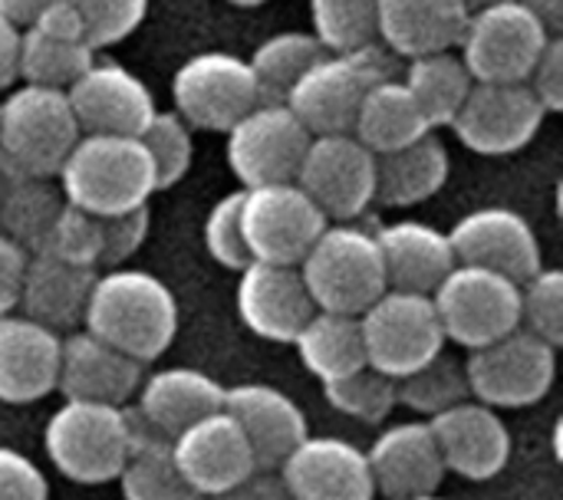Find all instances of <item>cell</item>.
<instances>
[{"instance_id":"6da1fadb","label":"cell","mask_w":563,"mask_h":500,"mask_svg":"<svg viewBox=\"0 0 563 500\" xmlns=\"http://www.w3.org/2000/svg\"><path fill=\"white\" fill-rule=\"evenodd\" d=\"M82 330L135 363H155L178 333V300L165 280L139 267L96 274Z\"/></svg>"},{"instance_id":"7a4b0ae2","label":"cell","mask_w":563,"mask_h":500,"mask_svg":"<svg viewBox=\"0 0 563 500\" xmlns=\"http://www.w3.org/2000/svg\"><path fill=\"white\" fill-rule=\"evenodd\" d=\"M56 185L66 204L109 218L148 204L155 195V171L139 138L79 135L56 171Z\"/></svg>"},{"instance_id":"3957f363","label":"cell","mask_w":563,"mask_h":500,"mask_svg":"<svg viewBox=\"0 0 563 500\" xmlns=\"http://www.w3.org/2000/svg\"><path fill=\"white\" fill-rule=\"evenodd\" d=\"M297 270L313 307L323 313L360 316L389 290L376 234L356 227L353 221L327 224Z\"/></svg>"},{"instance_id":"277c9868","label":"cell","mask_w":563,"mask_h":500,"mask_svg":"<svg viewBox=\"0 0 563 500\" xmlns=\"http://www.w3.org/2000/svg\"><path fill=\"white\" fill-rule=\"evenodd\" d=\"M135 445V422L125 405L73 402L49 415L43 448L53 468L73 485H109Z\"/></svg>"},{"instance_id":"5b68a950","label":"cell","mask_w":563,"mask_h":500,"mask_svg":"<svg viewBox=\"0 0 563 500\" xmlns=\"http://www.w3.org/2000/svg\"><path fill=\"white\" fill-rule=\"evenodd\" d=\"M393 53L379 43L353 53H323L284 96V105L297 122L317 135H350L363 96L379 82L396 76Z\"/></svg>"},{"instance_id":"8992f818","label":"cell","mask_w":563,"mask_h":500,"mask_svg":"<svg viewBox=\"0 0 563 500\" xmlns=\"http://www.w3.org/2000/svg\"><path fill=\"white\" fill-rule=\"evenodd\" d=\"M76 138L79 125L66 92L20 82L0 99V165L36 178H56Z\"/></svg>"},{"instance_id":"52a82bcc","label":"cell","mask_w":563,"mask_h":500,"mask_svg":"<svg viewBox=\"0 0 563 500\" xmlns=\"http://www.w3.org/2000/svg\"><path fill=\"white\" fill-rule=\"evenodd\" d=\"M360 333L366 366L389 379H402L445 353V333L432 297L386 290L373 307L360 313Z\"/></svg>"},{"instance_id":"ba28073f","label":"cell","mask_w":563,"mask_h":500,"mask_svg":"<svg viewBox=\"0 0 563 500\" xmlns=\"http://www.w3.org/2000/svg\"><path fill=\"white\" fill-rule=\"evenodd\" d=\"M551 33L518 0H501L468 13L459 56L475 82H525Z\"/></svg>"},{"instance_id":"9c48e42d","label":"cell","mask_w":563,"mask_h":500,"mask_svg":"<svg viewBox=\"0 0 563 500\" xmlns=\"http://www.w3.org/2000/svg\"><path fill=\"white\" fill-rule=\"evenodd\" d=\"M172 112L188 129L228 132L261 102V89L244 56L205 49L178 66L172 79Z\"/></svg>"},{"instance_id":"30bf717a","label":"cell","mask_w":563,"mask_h":500,"mask_svg":"<svg viewBox=\"0 0 563 500\" xmlns=\"http://www.w3.org/2000/svg\"><path fill=\"white\" fill-rule=\"evenodd\" d=\"M465 379L472 399L488 409H528L551 392L558 379V349L518 326L508 336L472 349Z\"/></svg>"},{"instance_id":"8fae6325","label":"cell","mask_w":563,"mask_h":500,"mask_svg":"<svg viewBox=\"0 0 563 500\" xmlns=\"http://www.w3.org/2000/svg\"><path fill=\"white\" fill-rule=\"evenodd\" d=\"M432 307L445 343H459L468 353L518 330V284L485 267L455 264L435 287Z\"/></svg>"},{"instance_id":"7c38bea8","label":"cell","mask_w":563,"mask_h":500,"mask_svg":"<svg viewBox=\"0 0 563 500\" xmlns=\"http://www.w3.org/2000/svg\"><path fill=\"white\" fill-rule=\"evenodd\" d=\"M327 224L297 181L241 188V237L251 260L297 267Z\"/></svg>"},{"instance_id":"4fadbf2b","label":"cell","mask_w":563,"mask_h":500,"mask_svg":"<svg viewBox=\"0 0 563 500\" xmlns=\"http://www.w3.org/2000/svg\"><path fill=\"white\" fill-rule=\"evenodd\" d=\"M297 185L327 221H356L376 201V155L353 135H317L303 152Z\"/></svg>"},{"instance_id":"5bb4252c","label":"cell","mask_w":563,"mask_h":500,"mask_svg":"<svg viewBox=\"0 0 563 500\" xmlns=\"http://www.w3.org/2000/svg\"><path fill=\"white\" fill-rule=\"evenodd\" d=\"M228 165L244 188L297 181L310 132L284 102H257L228 132Z\"/></svg>"},{"instance_id":"9a60e30c","label":"cell","mask_w":563,"mask_h":500,"mask_svg":"<svg viewBox=\"0 0 563 500\" xmlns=\"http://www.w3.org/2000/svg\"><path fill=\"white\" fill-rule=\"evenodd\" d=\"M544 119L548 112L525 82H475L449 129L465 148L501 158L531 145Z\"/></svg>"},{"instance_id":"2e32d148","label":"cell","mask_w":563,"mask_h":500,"mask_svg":"<svg viewBox=\"0 0 563 500\" xmlns=\"http://www.w3.org/2000/svg\"><path fill=\"white\" fill-rule=\"evenodd\" d=\"M445 234H449L455 264L485 267L515 284H525L544 267V254H541V241L534 227L528 224L525 214L511 208H501V204L475 208L465 218H459L452 231Z\"/></svg>"},{"instance_id":"e0dca14e","label":"cell","mask_w":563,"mask_h":500,"mask_svg":"<svg viewBox=\"0 0 563 500\" xmlns=\"http://www.w3.org/2000/svg\"><path fill=\"white\" fill-rule=\"evenodd\" d=\"M66 102L73 109L79 135L139 138L158 112L152 89L132 69L99 59L66 89Z\"/></svg>"},{"instance_id":"ac0fdd59","label":"cell","mask_w":563,"mask_h":500,"mask_svg":"<svg viewBox=\"0 0 563 500\" xmlns=\"http://www.w3.org/2000/svg\"><path fill=\"white\" fill-rule=\"evenodd\" d=\"M172 458L201 500L218 498L257 475L254 452L224 409L172 438Z\"/></svg>"},{"instance_id":"d6986e66","label":"cell","mask_w":563,"mask_h":500,"mask_svg":"<svg viewBox=\"0 0 563 500\" xmlns=\"http://www.w3.org/2000/svg\"><path fill=\"white\" fill-rule=\"evenodd\" d=\"M274 475L290 500H376L366 452L330 435H307Z\"/></svg>"},{"instance_id":"ffe728a7","label":"cell","mask_w":563,"mask_h":500,"mask_svg":"<svg viewBox=\"0 0 563 500\" xmlns=\"http://www.w3.org/2000/svg\"><path fill=\"white\" fill-rule=\"evenodd\" d=\"M429 429L445 471L465 481H492L511 462V429L498 409H488L475 399L432 415Z\"/></svg>"},{"instance_id":"44dd1931","label":"cell","mask_w":563,"mask_h":500,"mask_svg":"<svg viewBox=\"0 0 563 500\" xmlns=\"http://www.w3.org/2000/svg\"><path fill=\"white\" fill-rule=\"evenodd\" d=\"M234 300L241 323L267 343H294L317 313L300 270L287 264L251 260L244 270H238Z\"/></svg>"},{"instance_id":"7402d4cb","label":"cell","mask_w":563,"mask_h":500,"mask_svg":"<svg viewBox=\"0 0 563 500\" xmlns=\"http://www.w3.org/2000/svg\"><path fill=\"white\" fill-rule=\"evenodd\" d=\"M366 465L376 495L386 500L435 495L449 475L429 422H399L383 429L379 438L366 448Z\"/></svg>"},{"instance_id":"603a6c76","label":"cell","mask_w":563,"mask_h":500,"mask_svg":"<svg viewBox=\"0 0 563 500\" xmlns=\"http://www.w3.org/2000/svg\"><path fill=\"white\" fill-rule=\"evenodd\" d=\"M224 412L244 432L257 471H277L280 462L310 435L303 409L267 382H244L224 389Z\"/></svg>"},{"instance_id":"cb8c5ba5","label":"cell","mask_w":563,"mask_h":500,"mask_svg":"<svg viewBox=\"0 0 563 500\" xmlns=\"http://www.w3.org/2000/svg\"><path fill=\"white\" fill-rule=\"evenodd\" d=\"M142 363L112 349L86 330L69 333L59 343V376L56 392L73 402L129 405L142 386Z\"/></svg>"},{"instance_id":"d4e9b609","label":"cell","mask_w":563,"mask_h":500,"mask_svg":"<svg viewBox=\"0 0 563 500\" xmlns=\"http://www.w3.org/2000/svg\"><path fill=\"white\" fill-rule=\"evenodd\" d=\"M224 409V386L201 369L168 366L142 376L135 392V419L158 438L172 442L195 422Z\"/></svg>"},{"instance_id":"484cf974","label":"cell","mask_w":563,"mask_h":500,"mask_svg":"<svg viewBox=\"0 0 563 500\" xmlns=\"http://www.w3.org/2000/svg\"><path fill=\"white\" fill-rule=\"evenodd\" d=\"M63 336L23 313L0 316V402L30 405L56 392Z\"/></svg>"},{"instance_id":"4316f807","label":"cell","mask_w":563,"mask_h":500,"mask_svg":"<svg viewBox=\"0 0 563 500\" xmlns=\"http://www.w3.org/2000/svg\"><path fill=\"white\" fill-rule=\"evenodd\" d=\"M465 20L459 0H376V40L399 59L455 49Z\"/></svg>"},{"instance_id":"83f0119b","label":"cell","mask_w":563,"mask_h":500,"mask_svg":"<svg viewBox=\"0 0 563 500\" xmlns=\"http://www.w3.org/2000/svg\"><path fill=\"white\" fill-rule=\"evenodd\" d=\"M373 234H376V247L383 257L389 290L432 297L435 287L455 267L449 234L426 221H393Z\"/></svg>"},{"instance_id":"f1b7e54d","label":"cell","mask_w":563,"mask_h":500,"mask_svg":"<svg viewBox=\"0 0 563 500\" xmlns=\"http://www.w3.org/2000/svg\"><path fill=\"white\" fill-rule=\"evenodd\" d=\"M96 284V270L73 267L53 254H26L23 277H20V297L16 307L33 323L63 333L82 326V313L89 303V290Z\"/></svg>"},{"instance_id":"f546056e","label":"cell","mask_w":563,"mask_h":500,"mask_svg":"<svg viewBox=\"0 0 563 500\" xmlns=\"http://www.w3.org/2000/svg\"><path fill=\"white\" fill-rule=\"evenodd\" d=\"M449 181V152L435 132L376 155V201L386 208H412L429 201Z\"/></svg>"},{"instance_id":"4dcf8cb0","label":"cell","mask_w":563,"mask_h":500,"mask_svg":"<svg viewBox=\"0 0 563 500\" xmlns=\"http://www.w3.org/2000/svg\"><path fill=\"white\" fill-rule=\"evenodd\" d=\"M63 204L56 178H36L0 165V234L23 254H36L46 244Z\"/></svg>"},{"instance_id":"1f68e13d","label":"cell","mask_w":563,"mask_h":500,"mask_svg":"<svg viewBox=\"0 0 563 500\" xmlns=\"http://www.w3.org/2000/svg\"><path fill=\"white\" fill-rule=\"evenodd\" d=\"M429 122L419 112L416 99L409 96L406 82L399 76L379 79L360 102L356 122H353V138L366 145L373 155L396 152L422 135H429Z\"/></svg>"},{"instance_id":"d6a6232c","label":"cell","mask_w":563,"mask_h":500,"mask_svg":"<svg viewBox=\"0 0 563 500\" xmlns=\"http://www.w3.org/2000/svg\"><path fill=\"white\" fill-rule=\"evenodd\" d=\"M399 79L406 82L409 96L416 99V105L426 115L432 132L452 125V119L459 115L465 96L475 86V79H472L468 66L462 63L459 49L406 59V73Z\"/></svg>"},{"instance_id":"836d02e7","label":"cell","mask_w":563,"mask_h":500,"mask_svg":"<svg viewBox=\"0 0 563 500\" xmlns=\"http://www.w3.org/2000/svg\"><path fill=\"white\" fill-rule=\"evenodd\" d=\"M300 363L307 366L310 376L323 382H333L340 376H350L366 366V349H363V333H360V316H343V313H323L317 310L307 326L294 340Z\"/></svg>"},{"instance_id":"e575fe53","label":"cell","mask_w":563,"mask_h":500,"mask_svg":"<svg viewBox=\"0 0 563 500\" xmlns=\"http://www.w3.org/2000/svg\"><path fill=\"white\" fill-rule=\"evenodd\" d=\"M132 422H135V445L115 478L122 500H201L181 478L172 458V442L152 435L135 419V412Z\"/></svg>"},{"instance_id":"d590c367","label":"cell","mask_w":563,"mask_h":500,"mask_svg":"<svg viewBox=\"0 0 563 500\" xmlns=\"http://www.w3.org/2000/svg\"><path fill=\"white\" fill-rule=\"evenodd\" d=\"M92 63H96V49L82 40H49L30 26L20 30L16 79L26 86L66 92Z\"/></svg>"},{"instance_id":"8d00e7d4","label":"cell","mask_w":563,"mask_h":500,"mask_svg":"<svg viewBox=\"0 0 563 500\" xmlns=\"http://www.w3.org/2000/svg\"><path fill=\"white\" fill-rule=\"evenodd\" d=\"M327 49L317 43L313 33L307 30H284L267 36L247 59L257 89H261V102H284V96L290 92V86L323 56Z\"/></svg>"},{"instance_id":"74e56055","label":"cell","mask_w":563,"mask_h":500,"mask_svg":"<svg viewBox=\"0 0 563 500\" xmlns=\"http://www.w3.org/2000/svg\"><path fill=\"white\" fill-rule=\"evenodd\" d=\"M465 399H472L468 379H465V363H455L445 353H439L416 373L396 379V405H406L426 419H432Z\"/></svg>"},{"instance_id":"f35d334b","label":"cell","mask_w":563,"mask_h":500,"mask_svg":"<svg viewBox=\"0 0 563 500\" xmlns=\"http://www.w3.org/2000/svg\"><path fill=\"white\" fill-rule=\"evenodd\" d=\"M313 36L327 53H353L376 43V0H310Z\"/></svg>"},{"instance_id":"ab89813d","label":"cell","mask_w":563,"mask_h":500,"mask_svg":"<svg viewBox=\"0 0 563 500\" xmlns=\"http://www.w3.org/2000/svg\"><path fill=\"white\" fill-rule=\"evenodd\" d=\"M323 396L340 415H350L363 425H379L396 409V379L363 366L350 376L323 382Z\"/></svg>"},{"instance_id":"60d3db41","label":"cell","mask_w":563,"mask_h":500,"mask_svg":"<svg viewBox=\"0 0 563 500\" xmlns=\"http://www.w3.org/2000/svg\"><path fill=\"white\" fill-rule=\"evenodd\" d=\"M139 142L148 152V162L155 171V191H165L188 175L191 158H195V138H191V129L175 112L158 109L152 122L142 129Z\"/></svg>"},{"instance_id":"b9f144b4","label":"cell","mask_w":563,"mask_h":500,"mask_svg":"<svg viewBox=\"0 0 563 500\" xmlns=\"http://www.w3.org/2000/svg\"><path fill=\"white\" fill-rule=\"evenodd\" d=\"M518 326L548 346L563 343V274L558 267H541L534 277L518 284Z\"/></svg>"},{"instance_id":"7bdbcfd3","label":"cell","mask_w":563,"mask_h":500,"mask_svg":"<svg viewBox=\"0 0 563 500\" xmlns=\"http://www.w3.org/2000/svg\"><path fill=\"white\" fill-rule=\"evenodd\" d=\"M43 254H53L73 267L99 270V254H102V234H99V218L86 214L73 204H63L46 244L40 247Z\"/></svg>"},{"instance_id":"ee69618b","label":"cell","mask_w":563,"mask_h":500,"mask_svg":"<svg viewBox=\"0 0 563 500\" xmlns=\"http://www.w3.org/2000/svg\"><path fill=\"white\" fill-rule=\"evenodd\" d=\"M82 20L86 43L106 49L135 33L148 13V0H69Z\"/></svg>"},{"instance_id":"f6af8a7d","label":"cell","mask_w":563,"mask_h":500,"mask_svg":"<svg viewBox=\"0 0 563 500\" xmlns=\"http://www.w3.org/2000/svg\"><path fill=\"white\" fill-rule=\"evenodd\" d=\"M205 247L211 260L221 264L224 270L238 274L251 264V254L241 237V191H231L211 204L205 218Z\"/></svg>"},{"instance_id":"bcb514c9","label":"cell","mask_w":563,"mask_h":500,"mask_svg":"<svg viewBox=\"0 0 563 500\" xmlns=\"http://www.w3.org/2000/svg\"><path fill=\"white\" fill-rule=\"evenodd\" d=\"M148 204L99 218V234H102V254H99V270H115L125 267L145 244L148 237Z\"/></svg>"},{"instance_id":"7dc6e473","label":"cell","mask_w":563,"mask_h":500,"mask_svg":"<svg viewBox=\"0 0 563 500\" xmlns=\"http://www.w3.org/2000/svg\"><path fill=\"white\" fill-rule=\"evenodd\" d=\"M0 500H49L43 471L16 448L0 445Z\"/></svg>"},{"instance_id":"c3c4849f","label":"cell","mask_w":563,"mask_h":500,"mask_svg":"<svg viewBox=\"0 0 563 500\" xmlns=\"http://www.w3.org/2000/svg\"><path fill=\"white\" fill-rule=\"evenodd\" d=\"M525 86L531 89V96L541 102V109L551 115V112H561L563 109V40L561 36H551L544 53L538 56L534 69L528 73Z\"/></svg>"},{"instance_id":"681fc988","label":"cell","mask_w":563,"mask_h":500,"mask_svg":"<svg viewBox=\"0 0 563 500\" xmlns=\"http://www.w3.org/2000/svg\"><path fill=\"white\" fill-rule=\"evenodd\" d=\"M26 26L36 30V33H43V36H49V40H82V43H86L82 20H79L76 7H73L69 0H53V3H46V7L33 16V23H26Z\"/></svg>"},{"instance_id":"f907efd6","label":"cell","mask_w":563,"mask_h":500,"mask_svg":"<svg viewBox=\"0 0 563 500\" xmlns=\"http://www.w3.org/2000/svg\"><path fill=\"white\" fill-rule=\"evenodd\" d=\"M23 264H26V254L0 234V316L16 310Z\"/></svg>"},{"instance_id":"816d5d0a","label":"cell","mask_w":563,"mask_h":500,"mask_svg":"<svg viewBox=\"0 0 563 500\" xmlns=\"http://www.w3.org/2000/svg\"><path fill=\"white\" fill-rule=\"evenodd\" d=\"M208 500H290V495L284 491V485H280V478L274 471H257L244 485Z\"/></svg>"},{"instance_id":"f5cc1de1","label":"cell","mask_w":563,"mask_h":500,"mask_svg":"<svg viewBox=\"0 0 563 500\" xmlns=\"http://www.w3.org/2000/svg\"><path fill=\"white\" fill-rule=\"evenodd\" d=\"M16 56H20V26L0 16V89L16 82Z\"/></svg>"},{"instance_id":"db71d44e","label":"cell","mask_w":563,"mask_h":500,"mask_svg":"<svg viewBox=\"0 0 563 500\" xmlns=\"http://www.w3.org/2000/svg\"><path fill=\"white\" fill-rule=\"evenodd\" d=\"M525 10H531L551 36H561L563 26V0H518Z\"/></svg>"},{"instance_id":"11a10c76","label":"cell","mask_w":563,"mask_h":500,"mask_svg":"<svg viewBox=\"0 0 563 500\" xmlns=\"http://www.w3.org/2000/svg\"><path fill=\"white\" fill-rule=\"evenodd\" d=\"M46 3H53V0H0V16L23 30L26 23H33V16H36Z\"/></svg>"},{"instance_id":"9f6ffc18","label":"cell","mask_w":563,"mask_h":500,"mask_svg":"<svg viewBox=\"0 0 563 500\" xmlns=\"http://www.w3.org/2000/svg\"><path fill=\"white\" fill-rule=\"evenodd\" d=\"M468 13H475V10H482V7H492V3H501V0H459Z\"/></svg>"},{"instance_id":"6f0895ef","label":"cell","mask_w":563,"mask_h":500,"mask_svg":"<svg viewBox=\"0 0 563 500\" xmlns=\"http://www.w3.org/2000/svg\"><path fill=\"white\" fill-rule=\"evenodd\" d=\"M228 3H234V7H261L267 0H228Z\"/></svg>"},{"instance_id":"680465c9","label":"cell","mask_w":563,"mask_h":500,"mask_svg":"<svg viewBox=\"0 0 563 500\" xmlns=\"http://www.w3.org/2000/svg\"><path fill=\"white\" fill-rule=\"evenodd\" d=\"M409 500H449V498H439V495H426V498H409Z\"/></svg>"}]
</instances>
